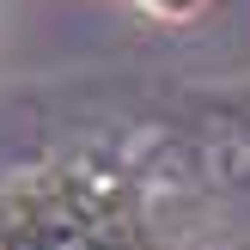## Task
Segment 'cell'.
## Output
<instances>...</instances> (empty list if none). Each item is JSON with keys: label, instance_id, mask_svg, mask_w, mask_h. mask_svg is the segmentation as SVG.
<instances>
[{"label": "cell", "instance_id": "cell-1", "mask_svg": "<svg viewBox=\"0 0 250 250\" xmlns=\"http://www.w3.org/2000/svg\"><path fill=\"white\" fill-rule=\"evenodd\" d=\"M146 6H189V0H146Z\"/></svg>", "mask_w": 250, "mask_h": 250}]
</instances>
